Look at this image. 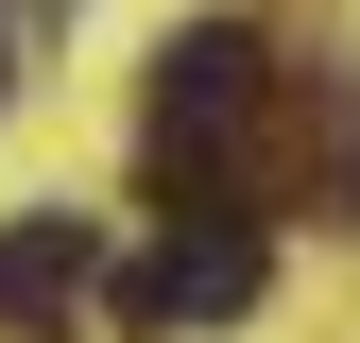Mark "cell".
I'll use <instances>...</instances> for the list:
<instances>
[{
	"label": "cell",
	"instance_id": "cell-1",
	"mask_svg": "<svg viewBox=\"0 0 360 343\" xmlns=\"http://www.w3.org/2000/svg\"><path fill=\"white\" fill-rule=\"evenodd\" d=\"M257 275H275V240H257V224H172V257L103 275V309H120V343H155V326H240Z\"/></svg>",
	"mask_w": 360,
	"mask_h": 343
},
{
	"label": "cell",
	"instance_id": "cell-2",
	"mask_svg": "<svg viewBox=\"0 0 360 343\" xmlns=\"http://www.w3.org/2000/svg\"><path fill=\"white\" fill-rule=\"evenodd\" d=\"M86 292H103V224H86V206H34V224H0V326H18V343H52Z\"/></svg>",
	"mask_w": 360,
	"mask_h": 343
},
{
	"label": "cell",
	"instance_id": "cell-3",
	"mask_svg": "<svg viewBox=\"0 0 360 343\" xmlns=\"http://www.w3.org/2000/svg\"><path fill=\"white\" fill-rule=\"evenodd\" d=\"M0 103H18V52H0Z\"/></svg>",
	"mask_w": 360,
	"mask_h": 343
}]
</instances>
